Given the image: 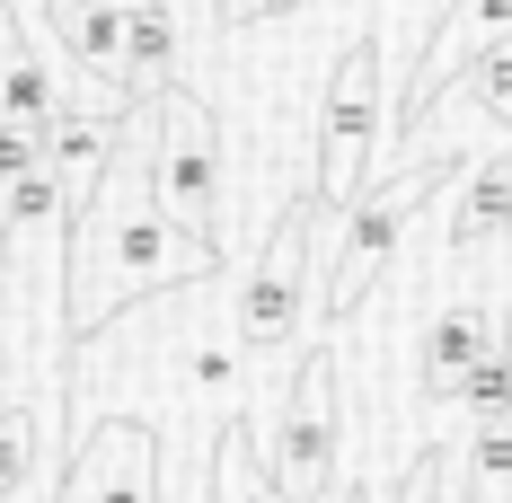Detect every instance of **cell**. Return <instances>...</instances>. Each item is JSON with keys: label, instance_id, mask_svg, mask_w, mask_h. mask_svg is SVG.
I'll return each mask as SVG.
<instances>
[{"label": "cell", "instance_id": "obj_1", "mask_svg": "<svg viewBox=\"0 0 512 503\" xmlns=\"http://www.w3.org/2000/svg\"><path fill=\"white\" fill-rule=\"evenodd\" d=\"M221 274V248L177 230L151 195V106L124 115V151L98 177V195L71 212V256H62V283H71V336L89 345L106 336L124 309L159 301L177 283H204Z\"/></svg>", "mask_w": 512, "mask_h": 503}, {"label": "cell", "instance_id": "obj_2", "mask_svg": "<svg viewBox=\"0 0 512 503\" xmlns=\"http://www.w3.org/2000/svg\"><path fill=\"white\" fill-rule=\"evenodd\" d=\"M460 177H468L460 159H415L407 177L362 186L345 221L318 203V212H327V230H336V239H318V309H327V318H336V309H354L362 292L380 283V265L398 256V239H407V221H415V203H433L442 186H460Z\"/></svg>", "mask_w": 512, "mask_h": 503}, {"label": "cell", "instance_id": "obj_3", "mask_svg": "<svg viewBox=\"0 0 512 503\" xmlns=\"http://www.w3.org/2000/svg\"><path fill=\"white\" fill-rule=\"evenodd\" d=\"M318 239H327V212H318V186H309V195L283 203L274 239L256 248L248 283H239V301H230V336L248 345V362L283 353L309 327V309H318Z\"/></svg>", "mask_w": 512, "mask_h": 503}, {"label": "cell", "instance_id": "obj_4", "mask_svg": "<svg viewBox=\"0 0 512 503\" xmlns=\"http://www.w3.org/2000/svg\"><path fill=\"white\" fill-rule=\"evenodd\" d=\"M389 53L380 36H354L345 62H336V80H327V106H318V203L345 221L362 195V177H371V151H380V133H389Z\"/></svg>", "mask_w": 512, "mask_h": 503}, {"label": "cell", "instance_id": "obj_5", "mask_svg": "<svg viewBox=\"0 0 512 503\" xmlns=\"http://www.w3.org/2000/svg\"><path fill=\"white\" fill-rule=\"evenodd\" d=\"M151 195L177 230L221 248V124L186 80L151 98Z\"/></svg>", "mask_w": 512, "mask_h": 503}, {"label": "cell", "instance_id": "obj_6", "mask_svg": "<svg viewBox=\"0 0 512 503\" xmlns=\"http://www.w3.org/2000/svg\"><path fill=\"white\" fill-rule=\"evenodd\" d=\"M274 477L292 486V503H336V362L309 353L301 380L283 389V415L265 433Z\"/></svg>", "mask_w": 512, "mask_h": 503}, {"label": "cell", "instance_id": "obj_7", "mask_svg": "<svg viewBox=\"0 0 512 503\" xmlns=\"http://www.w3.org/2000/svg\"><path fill=\"white\" fill-rule=\"evenodd\" d=\"M159 442L151 424H133V415H106L80 433V451H71V477L53 486V503H159Z\"/></svg>", "mask_w": 512, "mask_h": 503}, {"label": "cell", "instance_id": "obj_8", "mask_svg": "<svg viewBox=\"0 0 512 503\" xmlns=\"http://www.w3.org/2000/svg\"><path fill=\"white\" fill-rule=\"evenodd\" d=\"M504 36H512V0H451V9H442V27H433V45H424V62H415V80L398 89V115H389V133H407L415 115L442 98V89L460 80L477 53H495Z\"/></svg>", "mask_w": 512, "mask_h": 503}, {"label": "cell", "instance_id": "obj_9", "mask_svg": "<svg viewBox=\"0 0 512 503\" xmlns=\"http://www.w3.org/2000/svg\"><path fill=\"white\" fill-rule=\"evenodd\" d=\"M495 336H504V318L486 301H442L433 309V327L415 345V389H424V406H460V389L477 380V362L495 353Z\"/></svg>", "mask_w": 512, "mask_h": 503}, {"label": "cell", "instance_id": "obj_10", "mask_svg": "<svg viewBox=\"0 0 512 503\" xmlns=\"http://www.w3.org/2000/svg\"><path fill=\"white\" fill-rule=\"evenodd\" d=\"M115 151H124V124L115 115H53L45 124V168H53V186H62L71 212L98 195V177L115 168Z\"/></svg>", "mask_w": 512, "mask_h": 503}, {"label": "cell", "instance_id": "obj_11", "mask_svg": "<svg viewBox=\"0 0 512 503\" xmlns=\"http://www.w3.org/2000/svg\"><path fill=\"white\" fill-rule=\"evenodd\" d=\"M212 503H292V486H283L274 459H265L256 415H230V424H221V442H212Z\"/></svg>", "mask_w": 512, "mask_h": 503}, {"label": "cell", "instance_id": "obj_12", "mask_svg": "<svg viewBox=\"0 0 512 503\" xmlns=\"http://www.w3.org/2000/svg\"><path fill=\"white\" fill-rule=\"evenodd\" d=\"M124 89H133V106L177 89V18H168V0H124Z\"/></svg>", "mask_w": 512, "mask_h": 503}, {"label": "cell", "instance_id": "obj_13", "mask_svg": "<svg viewBox=\"0 0 512 503\" xmlns=\"http://www.w3.org/2000/svg\"><path fill=\"white\" fill-rule=\"evenodd\" d=\"M36 168H45V133H36V124H9V115H0V186L36 177Z\"/></svg>", "mask_w": 512, "mask_h": 503}, {"label": "cell", "instance_id": "obj_14", "mask_svg": "<svg viewBox=\"0 0 512 503\" xmlns=\"http://www.w3.org/2000/svg\"><path fill=\"white\" fill-rule=\"evenodd\" d=\"M274 9H283V0H212L221 27H248V18H274Z\"/></svg>", "mask_w": 512, "mask_h": 503}]
</instances>
